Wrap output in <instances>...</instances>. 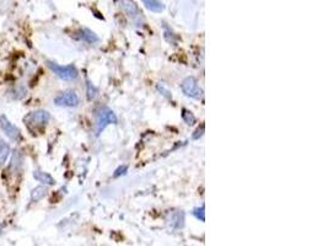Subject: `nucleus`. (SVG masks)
<instances>
[{"label": "nucleus", "instance_id": "nucleus-6", "mask_svg": "<svg viewBox=\"0 0 328 246\" xmlns=\"http://www.w3.org/2000/svg\"><path fill=\"white\" fill-rule=\"evenodd\" d=\"M80 103V99L74 91H66L62 93L54 99V104L61 107H76Z\"/></svg>", "mask_w": 328, "mask_h": 246}, {"label": "nucleus", "instance_id": "nucleus-7", "mask_svg": "<svg viewBox=\"0 0 328 246\" xmlns=\"http://www.w3.org/2000/svg\"><path fill=\"white\" fill-rule=\"evenodd\" d=\"M0 127H1V129L4 131V133L6 134L7 138H10L14 141H21V132H20V129L17 128L15 124H12L7 120L6 116L2 115L1 117H0Z\"/></svg>", "mask_w": 328, "mask_h": 246}, {"label": "nucleus", "instance_id": "nucleus-11", "mask_svg": "<svg viewBox=\"0 0 328 246\" xmlns=\"http://www.w3.org/2000/svg\"><path fill=\"white\" fill-rule=\"evenodd\" d=\"M146 9L153 12H161L164 10V2L161 0H141Z\"/></svg>", "mask_w": 328, "mask_h": 246}, {"label": "nucleus", "instance_id": "nucleus-21", "mask_svg": "<svg viewBox=\"0 0 328 246\" xmlns=\"http://www.w3.org/2000/svg\"><path fill=\"white\" fill-rule=\"evenodd\" d=\"M4 228H5V224H0V235H1V233H2V230H4Z\"/></svg>", "mask_w": 328, "mask_h": 246}, {"label": "nucleus", "instance_id": "nucleus-5", "mask_svg": "<svg viewBox=\"0 0 328 246\" xmlns=\"http://www.w3.org/2000/svg\"><path fill=\"white\" fill-rule=\"evenodd\" d=\"M49 120H51V115L47 111L39 110L29 113L24 118V122L29 127H31V128H39V127L46 126L49 122Z\"/></svg>", "mask_w": 328, "mask_h": 246}, {"label": "nucleus", "instance_id": "nucleus-20", "mask_svg": "<svg viewBox=\"0 0 328 246\" xmlns=\"http://www.w3.org/2000/svg\"><path fill=\"white\" fill-rule=\"evenodd\" d=\"M158 90L160 91V93H163V95H164V96H166V98H168V99L171 98V95H170L171 93H170V91H168V90H166V89L164 88V86L158 85Z\"/></svg>", "mask_w": 328, "mask_h": 246}, {"label": "nucleus", "instance_id": "nucleus-14", "mask_svg": "<svg viewBox=\"0 0 328 246\" xmlns=\"http://www.w3.org/2000/svg\"><path fill=\"white\" fill-rule=\"evenodd\" d=\"M10 96L12 99H16V100H21L26 96V89L22 85H16L12 88V90L10 91Z\"/></svg>", "mask_w": 328, "mask_h": 246}, {"label": "nucleus", "instance_id": "nucleus-1", "mask_svg": "<svg viewBox=\"0 0 328 246\" xmlns=\"http://www.w3.org/2000/svg\"><path fill=\"white\" fill-rule=\"evenodd\" d=\"M117 4L123 10L124 14L128 16V19L131 20L133 24H135L136 26H143V14H141V11L139 10V7L136 6L133 0H117Z\"/></svg>", "mask_w": 328, "mask_h": 246}, {"label": "nucleus", "instance_id": "nucleus-10", "mask_svg": "<svg viewBox=\"0 0 328 246\" xmlns=\"http://www.w3.org/2000/svg\"><path fill=\"white\" fill-rule=\"evenodd\" d=\"M33 176L37 181L42 182L43 185H54V183H56V180H54L49 174L43 173V171L36 170L33 173Z\"/></svg>", "mask_w": 328, "mask_h": 246}, {"label": "nucleus", "instance_id": "nucleus-18", "mask_svg": "<svg viewBox=\"0 0 328 246\" xmlns=\"http://www.w3.org/2000/svg\"><path fill=\"white\" fill-rule=\"evenodd\" d=\"M127 171H128V166L127 165H122L119 166L118 169H117L116 171H114V177H119L121 175H126Z\"/></svg>", "mask_w": 328, "mask_h": 246}, {"label": "nucleus", "instance_id": "nucleus-3", "mask_svg": "<svg viewBox=\"0 0 328 246\" xmlns=\"http://www.w3.org/2000/svg\"><path fill=\"white\" fill-rule=\"evenodd\" d=\"M181 89H182L183 94L188 98L196 99V100H200L203 99L204 95V91L200 88L199 84H198L197 79L193 78V76H188L181 84Z\"/></svg>", "mask_w": 328, "mask_h": 246}, {"label": "nucleus", "instance_id": "nucleus-19", "mask_svg": "<svg viewBox=\"0 0 328 246\" xmlns=\"http://www.w3.org/2000/svg\"><path fill=\"white\" fill-rule=\"evenodd\" d=\"M203 133H204V126L199 127V128H198L197 131L195 132V134H193L192 138H193V139H199L200 137L203 136Z\"/></svg>", "mask_w": 328, "mask_h": 246}, {"label": "nucleus", "instance_id": "nucleus-9", "mask_svg": "<svg viewBox=\"0 0 328 246\" xmlns=\"http://www.w3.org/2000/svg\"><path fill=\"white\" fill-rule=\"evenodd\" d=\"M78 38L88 42V43H95L98 42V37L89 29H80L78 31Z\"/></svg>", "mask_w": 328, "mask_h": 246}, {"label": "nucleus", "instance_id": "nucleus-2", "mask_svg": "<svg viewBox=\"0 0 328 246\" xmlns=\"http://www.w3.org/2000/svg\"><path fill=\"white\" fill-rule=\"evenodd\" d=\"M117 122H118V118H117L116 113H114L113 111L109 110L108 107L98 108V112H96V134L100 136L101 132H102L108 124H116Z\"/></svg>", "mask_w": 328, "mask_h": 246}, {"label": "nucleus", "instance_id": "nucleus-16", "mask_svg": "<svg viewBox=\"0 0 328 246\" xmlns=\"http://www.w3.org/2000/svg\"><path fill=\"white\" fill-rule=\"evenodd\" d=\"M204 210H205V207H204V205L202 206V207H198V208H196L195 211H193V215H195L196 218H197L198 220H200V222H204L205 220V213H204Z\"/></svg>", "mask_w": 328, "mask_h": 246}, {"label": "nucleus", "instance_id": "nucleus-15", "mask_svg": "<svg viewBox=\"0 0 328 246\" xmlns=\"http://www.w3.org/2000/svg\"><path fill=\"white\" fill-rule=\"evenodd\" d=\"M182 118H183V121L188 124V126H192V124L196 123L195 115H193L190 110H186V108H183L182 110Z\"/></svg>", "mask_w": 328, "mask_h": 246}, {"label": "nucleus", "instance_id": "nucleus-12", "mask_svg": "<svg viewBox=\"0 0 328 246\" xmlns=\"http://www.w3.org/2000/svg\"><path fill=\"white\" fill-rule=\"evenodd\" d=\"M46 195H47L46 186H37V187L31 192V201L32 202H38V201L42 200Z\"/></svg>", "mask_w": 328, "mask_h": 246}, {"label": "nucleus", "instance_id": "nucleus-17", "mask_svg": "<svg viewBox=\"0 0 328 246\" xmlns=\"http://www.w3.org/2000/svg\"><path fill=\"white\" fill-rule=\"evenodd\" d=\"M86 86H88V99L89 100H94V99L98 96V89H96L95 86H94L89 80H88V84H86Z\"/></svg>", "mask_w": 328, "mask_h": 246}, {"label": "nucleus", "instance_id": "nucleus-13", "mask_svg": "<svg viewBox=\"0 0 328 246\" xmlns=\"http://www.w3.org/2000/svg\"><path fill=\"white\" fill-rule=\"evenodd\" d=\"M9 154H10V146L7 145V143H5L2 139H0V166L6 161Z\"/></svg>", "mask_w": 328, "mask_h": 246}, {"label": "nucleus", "instance_id": "nucleus-8", "mask_svg": "<svg viewBox=\"0 0 328 246\" xmlns=\"http://www.w3.org/2000/svg\"><path fill=\"white\" fill-rule=\"evenodd\" d=\"M166 222L170 225L171 229H181V228H183V225H185V213H183L182 211H172V212H170L167 214Z\"/></svg>", "mask_w": 328, "mask_h": 246}, {"label": "nucleus", "instance_id": "nucleus-4", "mask_svg": "<svg viewBox=\"0 0 328 246\" xmlns=\"http://www.w3.org/2000/svg\"><path fill=\"white\" fill-rule=\"evenodd\" d=\"M48 68L56 74L58 78L63 79V80H74L78 78L79 73L78 69L74 66H66L62 67L59 64L53 63V62H48Z\"/></svg>", "mask_w": 328, "mask_h": 246}]
</instances>
